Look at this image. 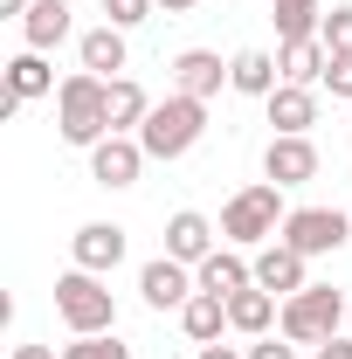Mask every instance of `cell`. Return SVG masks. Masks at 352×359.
Masks as SVG:
<instances>
[{
    "instance_id": "cell-14",
    "label": "cell",
    "mask_w": 352,
    "mask_h": 359,
    "mask_svg": "<svg viewBox=\"0 0 352 359\" xmlns=\"http://www.w3.org/2000/svg\"><path fill=\"white\" fill-rule=\"evenodd\" d=\"M263 180H276V187L318 180V145H311V138H269L263 145Z\"/></svg>"
},
{
    "instance_id": "cell-11",
    "label": "cell",
    "mask_w": 352,
    "mask_h": 359,
    "mask_svg": "<svg viewBox=\"0 0 352 359\" xmlns=\"http://www.w3.org/2000/svg\"><path fill=\"white\" fill-rule=\"evenodd\" d=\"M263 111H269V125H276V138H311V125H318V90L276 83L263 97Z\"/></svg>"
},
{
    "instance_id": "cell-17",
    "label": "cell",
    "mask_w": 352,
    "mask_h": 359,
    "mask_svg": "<svg viewBox=\"0 0 352 359\" xmlns=\"http://www.w3.org/2000/svg\"><path fill=\"white\" fill-rule=\"evenodd\" d=\"M276 83H283V69H276L269 48H235V55H228V90H235V97H256V104H263Z\"/></svg>"
},
{
    "instance_id": "cell-5",
    "label": "cell",
    "mask_w": 352,
    "mask_h": 359,
    "mask_svg": "<svg viewBox=\"0 0 352 359\" xmlns=\"http://www.w3.org/2000/svg\"><path fill=\"white\" fill-rule=\"evenodd\" d=\"M55 318L69 325V339L118 332V297H111V283H104V276H90V269H69V276H55Z\"/></svg>"
},
{
    "instance_id": "cell-34",
    "label": "cell",
    "mask_w": 352,
    "mask_h": 359,
    "mask_svg": "<svg viewBox=\"0 0 352 359\" xmlns=\"http://www.w3.org/2000/svg\"><path fill=\"white\" fill-rule=\"evenodd\" d=\"M159 7H166V14H194V0H159Z\"/></svg>"
},
{
    "instance_id": "cell-20",
    "label": "cell",
    "mask_w": 352,
    "mask_h": 359,
    "mask_svg": "<svg viewBox=\"0 0 352 359\" xmlns=\"http://www.w3.org/2000/svg\"><path fill=\"white\" fill-rule=\"evenodd\" d=\"M55 69H48V55L42 48H21V55H14V62H7V97H14V104H35V97H55Z\"/></svg>"
},
{
    "instance_id": "cell-4",
    "label": "cell",
    "mask_w": 352,
    "mask_h": 359,
    "mask_svg": "<svg viewBox=\"0 0 352 359\" xmlns=\"http://www.w3.org/2000/svg\"><path fill=\"white\" fill-rule=\"evenodd\" d=\"M346 318H352V297H339L332 283H304L297 297H283L276 332H283L290 346H325V339H339Z\"/></svg>"
},
{
    "instance_id": "cell-2",
    "label": "cell",
    "mask_w": 352,
    "mask_h": 359,
    "mask_svg": "<svg viewBox=\"0 0 352 359\" xmlns=\"http://www.w3.org/2000/svg\"><path fill=\"white\" fill-rule=\"evenodd\" d=\"M201 138H208V104H201V97H187V90H166V97L152 104V118L138 125L145 159H187Z\"/></svg>"
},
{
    "instance_id": "cell-25",
    "label": "cell",
    "mask_w": 352,
    "mask_h": 359,
    "mask_svg": "<svg viewBox=\"0 0 352 359\" xmlns=\"http://www.w3.org/2000/svg\"><path fill=\"white\" fill-rule=\"evenodd\" d=\"M62 359H132V346H125L118 332H90V339H69Z\"/></svg>"
},
{
    "instance_id": "cell-10",
    "label": "cell",
    "mask_w": 352,
    "mask_h": 359,
    "mask_svg": "<svg viewBox=\"0 0 352 359\" xmlns=\"http://www.w3.org/2000/svg\"><path fill=\"white\" fill-rule=\"evenodd\" d=\"M256 283H263L269 297H297L311 283V256H297L290 242H263L256 249Z\"/></svg>"
},
{
    "instance_id": "cell-32",
    "label": "cell",
    "mask_w": 352,
    "mask_h": 359,
    "mask_svg": "<svg viewBox=\"0 0 352 359\" xmlns=\"http://www.w3.org/2000/svg\"><path fill=\"white\" fill-rule=\"evenodd\" d=\"M14 359H62L55 346H14Z\"/></svg>"
},
{
    "instance_id": "cell-27",
    "label": "cell",
    "mask_w": 352,
    "mask_h": 359,
    "mask_svg": "<svg viewBox=\"0 0 352 359\" xmlns=\"http://www.w3.org/2000/svg\"><path fill=\"white\" fill-rule=\"evenodd\" d=\"M152 7H159V0H104V21H111V28H125V35H132L138 21H152Z\"/></svg>"
},
{
    "instance_id": "cell-26",
    "label": "cell",
    "mask_w": 352,
    "mask_h": 359,
    "mask_svg": "<svg viewBox=\"0 0 352 359\" xmlns=\"http://www.w3.org/2000/svg\"><path fill=\"white\" fill-rule=\"evenodd\" d=\"M318 42L332 48V55H352V7H332V14H325V28H318Z\"/></svg>"
},
{
    "instance_id": "cell-29",
    "label": "cell",
    "mask_w": 352,
    "mask_h": 359,
    "mask_svg": "<svg viewBox=\"0 0 352 359\" xmlns=\"http://www.w3.org/2000/svg\"><path fill=\"white\" fill-rule=\"evenodd\" d=\"M249 359H297V346L276 332V339H256V346H249Z\"/></svg>"
},
{
    "instance_id": "cell-15",
    "label": "cell",
    "mask_w": 352,
    "mask_h": 359,
    "mask_svg": "<svg viewBox=\"0 0 352 359\" xmlns=\"http://www.w3.org/2000/svg\"><path fill=\"white\" fill-rule=\"evenodd\" d=\"M69 35H76V7H69V0H35V7L21 14V42L42 48V55H48V48H62Z\"/></svg>"
},
{
    "instance_id": "cell-13",
    "label": "cell",
    "mask_w": 352,
    "mask_h": 359,
    "mask_svg": "<svg viewBox=\"0 0 352 359\" xmlns=\"http://www.w3.org/2000/svg\"><path fill=\"white\" fill-rule=\"evenodd\" d=\"M215 235L221 228L208 222V215H201V208H180L173 222H166V256H173V263H208V256H215Z\"/></svg>"
},
{
    "instance_id": "cell-8",
    "label": "cell",
    "mask_w": 352,
    "mask_h": 359,
    "mask_svg": "<svg viewBox=\"0 0 352 359\" xmlns=\"http://www.w3.org/2000/svg\"><path fill=\"white\" fill-rule=\"evenodd\" d=\"M194 290H201V283H194V263L152 256V263L138 269V297H145V311H180V304H187Z\"/></svg>"
},
{
    "instance_id": "cell-35",
    "label": "cell",
    "mask_w": 352,
    "mask_h": 359,
    "mask_svg": "<svg viewBox=\"0 0 352 359\" xmlns=\"http://www.w3.org/2000/svg\"><path fill=\"white\" fill-rule=\"evenodd\" d=\"M346 325H352V318H346Z\"/></svg>"
},
{
    "instance_id": "cell-12",
    "label": "cell",
    "mask_w": 352,
    "mask_h": 359,
    "mask_svg": "<svg viewBox=\"0 0 352 359\" xmlns=\"http://www.w3.org/2000/svg\"><path fill=\"white\" fill-rule=\"evenodd\" d=\"M76 62H83L90 76H125V62H132V48H125V28H111V21H97V28H83L76 35Z\"/></svg>"
},
{
    "instance_id": "cell-30",
    "label": "cell",
    "mask_w": 352,
    "mask_h": 359,
    "mask_svg": "<svg viewBox=\"0 0 352 359\" xmlns=\"http://www.w3.org/2000/svg\"><path fill=\"white\" fill-rule=\"evenodd\" d=\"M318 359H352V339H325V346H318Z\"/></svg>"
},
{
    "instance_id": "cell-1",
    "label": "cell",
    "mask_w": 352,
    "mask_h": 359,
    "mask_svg": "<svg viewBox=\"0 0 352 359\" xmlns=\"http://www.w3.org/2000/svg\"><path fill=\"white\" fill-rule=\"evenodd\" d=\"M283 222H290L283 187H276V180H256V187L228 194V208H221V242H228V249H263V242L283 235Z\"/></svg>"
},
{
    "instance_id": "cell-21",
    "label": "cell",
    "mask_w": 352,
    "mask_h": 359,
    "mask_svg": "<svg viewBox=\"0 0 352 359\" xmlns=\"http://www.w3.org/2000/svg\"><path fill=\"white\" fill-rule=\"evenodd\" d=\"M276 69H283V83L318 90V83H325V69H332V48L318 42V35H311V42H283V48H276Z\"/></svg>"
},
{
    "instance_id": "cell-23",
    "label": "cell",
    "mask_w": 352,
    "mask_h": 359,
    "mask_svg": "<svg viewBox=\"0 0 352 359\" xmlns=\"http://www.w3.org/2000/svg\"><path fill=\"white\" fill-rule=\"evenodd\" d=\"M104 111H111V132H132L152 118V97H145V83L138 76H111V97H104Z\"/></svg>"
},
{
    "instance_id": "cell-28",
    "label": "cell",
    "mask_w": 352,
    "mask_h": 359,
    "mask_svg": "<svg viewBox=\"0 0 352 359\" xmlns=\"http://www.w3.org/2000/svg\"><path fill=\"white\" fill-rule=\"evenodd\" d=\"M325 90H332V97H352V55H332V69H325Z\"/></svg>"
},
{
    "instance_id": "cell-31",
    "label": "cell",
    "mask_w": 352,
    "mask_h": 359,
    "mask_svg": "<svg viewBox=\"0 0 352 359\" xmlns=\"http://www.w3.org/2000/svg\"><path fill=\"white\" fill-rule=\"evenodd\" d=\"M194 359H249V353H235V346H221V339H215V346H201Z\"/></svg>"
},
{
    "instance_id": "cell-16",
    "label": "cell",
    "mask_w": 352,
    "mask_h": 359,
    "mask_svg": "<svg viewBox=\"0 0 352 359\" xmlns=\"http://www.w3.org/2000/svg\"><path fill=\"white\" fill-rule=\"evenodd\" d=\"M221 83H228V62H221L215 48H180L173 55V90H187V97H221Z\"/></svg>"
},
{
    "instance_id": "cell-18",
    "label": "cell",
    "mask_w": 352,
    "mask_h": 359,
    "mask_svg": "<svg viewBox=\"0 0 352 359\" xmlns=\"http://www.w3.org/2000/svg\"><path fill=\"white\" fill-rule=\"evenodd\" d=\"M276 318H283V297H269L263 283H249V290L228 297V332H242V339H269Z\"/></svg>"
},
{
    "instance_id": "cell-22",
    "label": "cell",
    "mask_w": 352,
    "mask_h": 359,
    "mask_svg": "<svg viewBox=\"0 0 352 359\" xmlns=\"http://www.w3.org/2000/svg\"><path fill=\"white\" fill-rule=\"evenodd\" d=\"M180 332H187L194 346H215L221 332H228V297H208V290H194V297L180 304Z\"/></svg>"
},
{
    "instance_id": "cell-19",
    "label": "cell",
    "mask_w": 352,
    "mask_h": 359,
    "mask_svg": "<svg viewBox=\"0 0 352 359\" xmlns=\"http://www.w3.org/2000/svg\"><path fill=\"white\" fill-rule=\"evenodd\" d=\"M194 283H201L208 297H235V290H249V283H256V263H249L242 249H215L208 263L194 269Z\"/></svg>"
},
{
    "instance_id": "cell-6",
    "label": "cell",
    "mask_w": 352,
    "mask_h": 359,
    "mask_svg": "<svg viewBox=\"0 0 352 359\" xmlns=\"http://www.w3.org/2000/svg\"><path fill=\"white\" fill-rule=\"evenodd\" d=\"M276 242H290L297 256H339V249L352 242V222L339 215V208H290V222H283Z\"/></svg>"
},
{
    "instance_id": "cell-3",
    "label": "cell",
    "mask_w": 352,
    "mask_h": 359,
    "mask_svg": "<svg viewBox=\"0 0 352 359\" xmlns=\"http://www.w3.org/2000/svg\"><path fill=\"white\" fill-rule=\"evenodd\" d=\"M104 97H111V83L90 76V69L62 76V90H55V132H62V145L90 152V145L111 138V111H104Z\"/></svg>"
},
{
    "instance_id": "cell-33",
    "label": "cell",
    "mask_w": 352,
    "mask_h": 359,
    "mask_svg": "<svg viewBox=\"0 0 352 359\" xmlns=\"http://www.w3.org/2000/svg\"><path fill=\"white\" fill-rule=\"evenodd\" d=\"M28 7H35V0H0V14H14V21H21Z\"/></svg>"
},
{
    "instance_id": "cell-9",
    "label": "cell",
    "mask_w": 352,
    "mask_h": 359,
    "mask_svg": "<svg viewBox=\"0 0 352 359\" xmlns=\"http://www.w3.org/2000/svg\"><path fill=\"white\" fill-rule=\"evenodd\" d=\"M69 263L90 269V276H111V269L125 263V228L118 222H83L69 235Z\"/></svg>"
},
{
    "instance_id": "cell-7",
    "label": "cell",
    "mask_w": 352,
    "mask_h": 359,
    "mask_svg": "<svg viewBox=\"0 0 352 359\" xmlns=\"http://www.w3.org/2000/svg\"><path fill=\"white\" fill-rule=\"evenodd\" d=\"M138 173H145V145H138L132 132H111L104 145H90V180H97V187L125 194V187H138Z\"/></svg>"
},
{
    "instance_id": "cell-24",
    "label": "cell",
    "mask_w": 352,
    "mask_h": 359,
    "mask_svg": "<svg viewBox=\"0 0 352 359\" xmlns=\"http://www.w3.org/2000/svg\"><path fill=\"white\" fill-rule=\"evenodd\" d=\"M269 21H276V42H311L325 28V7L318 0H269Z\"/></svg>"
}]
</instances>
